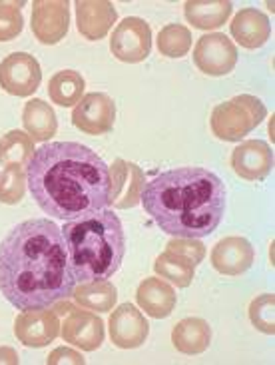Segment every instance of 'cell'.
<instances>
[{
    "label": "cell",
    "instance_id": "1",
    "mask_svg": "<svg viewBox=\"0 0 275 365\" xmlns=\"http://www.w3.org/2000/svg\"><path fill=\"white\" fill-rule=\"evenodd\" d=\"M74 286L62 230L48 217L26 220L0 242V294L20 312L54 306Z\"/></svg>",
    "mask_w": 275,
    "mask_h": 365
},
{
    "label": "cell",
    "instance_id": "28",
    "mask_svg": "<svg viewBox=\"0 0 275 365\" xmlns=\"http://www.w3.org/2000/svg\"><path fill=\"white\" fill-rule=\"evenodd\" d=\"M26 192V174L22 166H4L0 172V202L19 204Z\"/></svg>",
    "mask_w": 275,
    "mask_h": 365
},
{
    "label": "cell",
    "instance_id": "33",
    "mask_svg": "<svg viewBox=\"0 0 275 365\" xmlns=\"http://www.w3.org/2000/svg\"><path fill=\"white\" fill-rule=\"evenodd\" d=\"M19 354L12 347H0V364H19Z\"/></svg>",
    "mask_w": 275,
    "mask_h": 365
},
{
    "label": "cell",
    "instance_id": "18",
    "mask_svg": "<svg viewBox=\"0 0 275 365\" xmlns=\"http://www.w3.org/2000/svg\"><path fill=\"white\" fill-rule=\"evenodd\" d=\"M232 36L239 42V46L247 50L261 48L271 36V24L267 14L257 9H242L237 12L232 24Z\"/></svg>",
    "mask_w": 275,
    "mask_h": 365
},
{
    "label": "cell",
    "instance_id": "9",
    "mask_svg": "<svg viewBox=\"0 0 275 365\" xmlns=\"http://www.w3.org/2000/svg\"><path fill=\"white\" fill-rule=\"evenodd\" d=\"M110 190L108 206L116 210L136 207L142 200V192L146 186V176L140 166L126 160H114L110 166Z\"/></svg>",
    "mask_w": 275,
    "mask_h": 365
},
{
    "label": "cell",
    "instance_id": "29",
    "mask_svg": "<svg viewBox=\"0 0 275 365\" xmlns=\"http://www.w3.org/2000/svg\"><path fill=\"white\" fill-rule=\"evenodd\" d=\"M275 296L274 294H264L256 297L249 304V319L256 329L261 334L274 336L275 334Z\"/></svg>",
    "mask_w": 275,
    "mask_h": 365
},
{
    "label": "cell",
    "instance_id": "23",
    "mask_svg": "<svg viewBox=\"0 0 275 365\" xmlns=\"http://www.w3.org/2000/svg\"><path fill=\"white\" fill-rule=\"evenodd\" d=\"M72 297L80 307H86L90 312H112L118 302V289L108 279H98L80 284V287L72 292Z\"/></svg>",
    "mask_w": 275,
    "mask_h": 365
},
{
    "label": "cell",
    "instance_id": "27",
    "mask_svg": "<svg viewBox=\"0 0 275 365\" xmlns=\"http://www.w3.org/2000/svg\"><path fill=\"white\" fill-rule=\"evenodd\" d=\"M192 32L182 24H167L157 34V50L167 58H182L192 48Z\"/></svg>",
    "mask_w": 275,
    "mask_h": 365
},
{
    "label": "cell",
    "instance_id": "30",
    "mask_svg": "<svg viewBox=\"0 0 275 365\" xmlns=\"http://www.w3.org/2000/svg\"><path fill=\"white\" fill-rule=\"evenodd\" d=\"M166 252L182 257L190 266H199L206 257V246L196 237H174L166 244Z\"/></svg>",
    "mask_w": 275,
    "mask_h": 365
},
{
    "label": "cell",
    "instance_id": "15",
    "mask_svg": "<svg viewBox=\"0 0 275 365\" xmlns=\"http://www.w3.org/2000/svg\"><path fill=\"white\" fill-rule=\"evenodd\" d=\"M256 262V250L242 236H227L212 250V266L224 276H242Z\"/></svg>",
    "mask_w": 275,
    "mask_h": 365
},
{
    "label": "cell",
    "instance_id": "25",
    "mask_svg": "<svg viewBox=\"0 0 275 365\" xmlns=\"http://www.w3.org/2000/svg\"><path fill=\"white\" fill-rule=\"evenodd\" d=\"M34 140L26 132L10 130L0 138V164L2 166H28L34 156Z\"/></svg>",
    "mask_w": 275,
    "mask_h": 365
},
{
    "label": "cell",
    "instance_id": "12",
    "mask_svg": "<svg viewBox=\"0 0 275 365\" xmlns=\"http://www.w3.org/2000/svg\"><path fill=\"white\" fill-rule=\"evenodd\" d=\"M14 336L26 347H46L60 336V322L52 309H28L14 322Z\"/></svg>",
    "mask_w": 275,
    "mask_h": 365
},
{
    "label": "cell",
    "instance_id": "19",
    "mask_svg": "<svg viewBox=\"0 0 275 365\" xmlns=\"http://www.w3.org/2000/svg\"><path fill=\"white\" fill-rule=\"evenodd\" d=\"M138 306L154 319L167 317L176 307V292L160 277H146L136 292Z\"/></svg>",
    "mask_w": 275,
    "mask_h": 365
},
{
    "label": "cell",
    "instance_id": "21",
    "mask_svg": "<svg viewBox=\"0 0 275 365\" xmlns=\"http://www.w3.org/2000/svg\"><path fill=\"white\" fill-rule=\"evenodd\" d=\"M232 2L227 0H187L184 4L186 20L199 30H214L224 26L232 16Z\"/></svg>",
    "mask_w": 275,
    "mask_h": 365
},
{
    "label": "cell",
    "instance_id": "3",
    "mask_svg": "<svg viewBox=\"0 0 275 365\" xmlns=\"http://www.w3.org/2000/svg\"><path fill=\"white\" fill-rule=\"evenodd\" d=\"M156 226L174 237H206L226 212V186L207 168L167 170L146 182L142 200Z\"/></svg>",
    "mask_w": 275,
    "mask_h": 365
},
{
    "label": "cell",
    "instance_id": "11",
    "mask_svg": "<svg viewBox=\"0 0 275 365\" xmlns=\"http://www.w3.org/2000/svg\"><path fill=\"white\" fill-rule=\"evenodd\" d=\"M32 34L42 44H58L70 24L68 0H36L32 4Z\"/></svg>",
    "mask_w": 275,
    "mask_h": 365
},
{
    "label": "cell",
    "instance_id": "20",
    "mask_svg": "<svg viewBox=\"0 0 275 365\" xmlns=\"http://www.w3.org/2000/svg\"><path fill=\"white\" fill-rule=\"evenodd\" d=\"M212 341V327L206 319L199 317H186L177 322L172 329V344L180 354L197 356L204 354Z\"/></svg>",
    "mask_w": 275,
    "mask_h": 365
},
{
    "label": "cell",
    "instance_id": "6",
    "mask_svg": "<svg viewBox=\"0 0 275 365\" xmlns=\"http://www.w3.org/2000/svg\"><path fill=\"white\" fill-rule=\"evenodd\" d=\"M152 50V30L146 20L130 16L120 22L110 38V52L120 62L138 64L150 56Z\"/></svg>",
    "mask_w": 275,
    "mask_h": 365
},
{
    "label": "cell",
    "instance_id": "7",
    "mask_svg": "<svg viewBox=\"0 0 275 365\" xmlns=\"http://www.w3.org/2000/svg\"><path fill=\"white\" fill-rule=\"evenodd\" d=\"M42 70L38 60L26 52H12L0 62V88L12 96L26 98L40 86Z\"/></svg>",
    "mask_w": 275,
    "mask_h": 365
},
{
    "label": "cell",
    "instance_id": "13",
    "mask_svg": "<svg viewBox=\"0 0 275 365\" xmlns=\"http://www.w3.org/2000/svg\"><path fill=\"white\" fill-rule=\"evenodd\" d=\"M232 168L247 182H261L274 170V152L264 140H246L234 150Z\"/></svg>",
    "mask_w": 275,
    "mask_h": 365
},
{
    "label": "cell",
    "instance_id": "14",
    "mask_svg": "<svg viewBox=\"0 0 275 365\" xmlns=\"http://www.w3.org/2000/svg\"><path fill=\"white\" fill-rule=\"evenodd\" d=\"M108 326L110 339L120 349H136L146 341L150 334V326L142 312H138V307L132 304L116 307L110 316Z\"/></svg>",
    "mask_w": 275,
    "mask_h": 365
},
{
    "label": "cell",
    "instance_id": "2",
    "mask_svg": "<svg viewBox=\"0 0 275 365\" xmlns=\"http://www.w3.org/2000/svg\"><path fill=\"white\" fill-rule=\"evenodd\" d=\"M26 184L40 210L58 220L70 222L108 206V166L76 142H52L36 150Z\"/></svg>",
    "mask_w": 275,
    "mask_h": 365
},
{
    "label": "cell",
    "instance_id": "16",
    "mask_svg": "<svg viewBox=\"0 0 275 365\" xmlns=\"http://www.w3.org/2000/svg\"><path fill=\"white\" fill-rule=\"evenodd\" d=\"M60 327L62 339L84 351H96L104 341V322L92 312L70 309V316L64 319V326Z\"/></svg>",
    "mask_w": 275,
    "mask_h": 365
},
{
    "label": "cell",
    "instance_id": "4",
    "mask_svg": "<svg viewBox=\"0 0 275 365\" xmlns=\"http://www.w3.org/2000/svg\"><path fill=\"white\" fill-rule=\"evenodd\" d=\"M70 272L76 284L110 279L126 256V234L120 217L110 210H100L64 224Z\"/></svg>",
    "mask_w": 275,
    "mask_h": 365
},
{
    "label": "cell",
    "instance_id": "8",
    "mask_svg": "<svg viewBox=\"0 0 275 365\" xmlns=\"http://www.w3.org/2000/svg\"><path fill=\"white\" fill-rule=\"evenodd\" d=\"M116 122V104L104 92H90L82 96L72 112V124L90 136H102L114 128Z\"/></svg>",
    "mask_w": 275,
    "mask_h": 365
},
{
    "label": "cell",
    "instance_id": "10",
    "mask_svg": "<svg viewBox=\"0 0 275 365\" xmlns=\"http://www.w3.org/2000/svg\"><path fill=\"white\" fill-rule=\"evenodd\" d=\"M194 62L207 76H226L237 64L236 44L222 32L206 34L197 38Z\"/></svg>",
    "mask_w": 275,
    "mask_h": 365
},
{
    "label": "cell",
    "instance_id": "31",
    "mask_svg": "<svg viewBox=\"0 0 275 365\" xmlns=\"http://www.w3.org/2000/svg\"><path fill=\"white\" fill-rule=\"evenodd\" d=\"M22 2H2L0 4V42L14 40L22 32Z\"/></svg>",
    "mask_w": 275,
    "mask_h": 365
},
{
    "label": "cell",
    "instance_id": "24",
    "mask_svg": "<svg viewBox=\"0 0 275 365\" xmlns=\"http://www.w3.org/2000/svg\"><path fill=\"white\" fill-rule=\"evenodd\" d=\"M86 82L80 76L76 70H62L56 72L48 82V94L54 104H58L62 108H68L78 104L84 96Z\"/></svg>",
    "mask_w": 275,
    "mask_h": 365
},
{
    "label": "cell",
    "instance_id": "17",
    "mask_svg": "<svg viewBox=\"0 0 275 365\" xmlns=\"http://www.w3.org/2000/svg\"><path fill=\"white\" fill-rule=\"evenodd\" d=\"M118 20V12L108 0H78L76 2V26L86 40L104 38Z\"/></svg>",
    "mask_w": 275,
    "mask_h": 365
},
{
    "label": "cell",
    "instance_id": "26",
    "mask_svg": "<svg viewBox=\"0 0 275 365\" xmlns=\"http://www.w3.org/2000/svg\"><path fill=\"white\" fill-rule=\"evenodd\" d=\"M154 272L162 279H167L176 287H187L196 276V267L190 266L182 257L174 256L170 252H164L156 257L154 262Z\"/></svg>",
    "mask_w": 275,
    "mask_h": 365
},
{
    "label": "cell",
    "instance_id": "32",
    "mask_svg": "<svg viewBox=\"0 0 275 365\" xmlns=\"http://www.w3.org/2000/svg\"><path fill=\"white\" fill-rule=\"evenodd\" d=\"M48 365H60V364H74V365H84L86 359L82 357V354L74 351V349H68V347H58L54 349L52 354L46 359Z\"/></svg>",
    "mask_w": 275,
    "mask_h": 365
},
{
    "label": "cell",
    "instance_id": "22",
    "mask_svg": "<svg viewBox=\"0 0 275 365\" xmlns=\"http://www.w3.org/2000/svg\"><path fill=\"white\" fill-rule=\"evenodd\" d=\"M22 124L30 138L34 142H46L58 130V120L52 106H48L44 100L32 98L26 102L22 110Z\"/></svg>",
    "mask_w": 275,
    "mask_h": 365
},
{
    "label": "cell",
    "instance_id": "5",
    "mask_svg": "<svg viewBox=\"0 0 275 365\" xmlns=\"http://www.w3.org/2000/svg\"><path fill=\"white\" fill-rule=\"evenodd\" d=\"M264 102L251 94H239L236 98L217 104L212 112V132L224 142H239L266 118Z\"/></svg>",
    "mask_w": 275,
    "mask_h": 365
}]
</instances>
